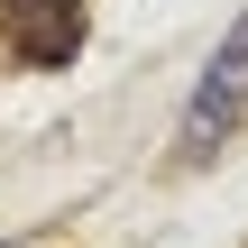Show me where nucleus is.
<instances>
[{
	"label": "nucleus",
	"instance_id": "obj_1",
	"mask_svg": "<svg viewBox=\"0 0 248 248\" xmlns=\"http://www.w3.org/2000/svg\"><path fill=\"white\" fill-rule=\"evenodd\" d=\"M0 37H9L18 64L55 74V64L83 55V0H0Z\"/></svg>",
	"mask_w": 248,
	"mask_h": 248
},
{
	"label": "nucleus",
	"instance_id": "obj_2",
	"mask_svg": "<svg viewBox=\"0 0 248 248\" xmlns=\"http://www.w3.org/2000/svg\"><path fill=\"white\" fill-rule=\"evenodd\" d=\"M239 110H248V9H239V28H230V46L212 55L193 110H184V156H212V138H221Z\"/></svg>",
	"mask_w": 248,
	"mask_h": 248
}]
</instances>
